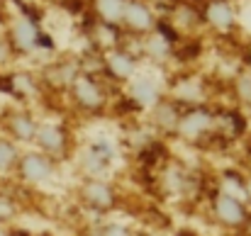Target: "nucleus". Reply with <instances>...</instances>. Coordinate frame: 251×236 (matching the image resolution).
Masks as SVG:
<instances>
[{
	"mask_svg": "<svg viewBox=\"0 0 251 236\" xmlns=\"http://www.w3.org/2000/svg\"><path fill=\"white\" fill-rule=\"evenodd\" d=\"M93 236H132V232L125 229L122 224H105V227H100Z\"/></svg>",
	"mask_w": 251,
	"mask_h": 236,
	"instance_id": "obj_19",
	"label": "nucleus"
},
{
	"mask_svg": "<svg viewBox=\"0 0 251 236\" xmlns=\"http://www.w3.org/2000/svg\"><path fill=\"white\" fill-rule=\"evenodd\" d=\"M212 124H215V117L205 105H190L185 112H180L176 129L185 139H205V137H210Z\"/></svg>",
	"mask_w": 251,
	"mask_h": 236,
	"instance_id": "obj_1",
	"label": "nucleus"
},
{
	"mask_svg": "<svg viewBox=\"0 0 251 236\" xmlns=\"http://www.w3.org/2000/svg\"><path fill=\"white\" fill-rule=\"evenodd\" d=\"M69 90L74 93L76 102L81 107H85V110H90V112H98L105 105V88L90 73H78V78L71 83Z\"/></svg>",
	"mask_w": 251,
	"mask_h": 236,
	"instance_id": "obj_2",
	"label": "nucleus"
},
{
	"mask_svg": "<svg viewBox=\"0 0 251 236\" xmlns=\"http://www.w3.org/2000/svg\"><path fill=\"white\" fill-rule=\"evenodd\" d=\"M129 100L142 110V107H154L159 100H161V90L154 80L149 78H142V80H134L132 88H129Z\"/></svg>",
	"mask_w": 251,
	"mask_h": 236,
	"instance_id": "obj_9",
	"label": "nucleus"
},
{
	"mask_svg": "<svg viewBox=\"0 0 251 236\" xmlns=\"http://www.w3.org/2000/svg\"><path fill=\"white\" fill-rule=\"evenodd\" d=\"M37 142H39L42 151L49 154V158H51L66 151L69 137H66V129L59 124H42V129L37 132Z\"/></svg>",
	"mask_w": 251,
	"mask_h": 236,
	"instance_id": "obj_7",
	"label": "nucleus"
},
{
	"mask_svg": "<svg viewBox=\"0 0 251 236\" xmlns=\"http://www.w3.org/2000/svg\"><path fill=\"white\" fill-rule=\"evenodd\" d=\"M247 61H249V66H251V44L247 47Z\"/></svg>",
	"mask_w": 251,
	"mask_h": 236,
	"instance_id": "obj_22",
	"label": "nucleus"
},
{
	"mask_svg": "<svg viewBox=\"0 0 251 236\" xmlns=\"http://www.w3.org/2000/svg\"><path fill=\"white\" fill-rule=\"evenodd\" d=\"M234 90H237V95H239V100H242V102L251 105V71H244V73L237 78Z\"/></svg>",
	"mask_w": 251,
	"mask_h": 236,
	"instance_id": "obj_17",
	"label": "nucleus"
},
{
	"mask_svg": "<svg viewBox=\"0 0 251 236\" xmlns=\"http://www.w3.org/2000/svg\"><path fill=\"white\" fill-rule=\"evenodd\" d=\"M110 168V161L107 158H102L100 154H95L93 149H88V154L83 156V170L95 180V175H100L102 170H107Z\"/></svg>",
	"mask_w": 251,
	"mask_h": 236,
	"instance_id": "obj_14",
	"label": "nucleus"
},
{
	"mask_svg": "<svg viewBox=\"0 0 251 236\" xmlns=\"http://www.w3.org/2000/svg\"><path fill=\"white\" fill-rule=\"evenodd\" d=\"M247 202H251V180H247Z\"/></svg>",
	"mask_w": 251,
	"mask_h": 236,
	"instance_id": "obj_21",
	"label": "nucleus"
},
{
	"mask_svg": "<svg viewBox=\"0 0 251 236\" xmlns=\"http://www.w3.org/2000/svg\"><path fill=\"white\" fill-rule=\"evenodd\" d=\"M54 173V161L49 156H25L22 161V175L29 183H44Z\"/></svg>",
	"mask_w": 251,
	"mask_h": 236,
	"instance_id": "obj_10",
	"label": "nucleus"
},
{
	"mask_svg": "<svg viewBox=\"0 0 251 236\" xmlns=\"http://www.w3.org/2000/svg\"><path fill=\"white\" fill-rule=\"evenodd\" d=\"M15 158H17L15 146H12L10 142H0V168L12 165V163H15Z\"/></svg>",
	"mask_w": 251,
	"mask_h": 236,
	"instance_id": "obj_18",
	"label": "nucleus"
},
{
	"mask_svg": "<svg viewBox=\"0 0 251 236\" xmlns=\"http://www.w3.org/2000/svg\"><path fill=\"white\" fill-rule=\"evenodd\" d=\"M12 122H15L12 132H15L17 139H34L37 137V124H34V119L29 115H17Z\"/></svg>",
	"mask_w": 251,
	"mask_h": 236,
	"instance_id": "obj_15",
	"label": "nucleus"
},
{
	"mask_svg": "<svg viewBox=\"0 0 251 236\" xmlns=\"http://www.w3.org/2000/svg\"><path fill=\"white\" fill-rule=\"evenodd\" d=\"M83 200L93 210H110L115 205V190L102 180H88L83 185Z\"/></svg>",
	"mask_w": 251,
	"mask_h": 236,
	"instance_id": "obj_8",
	"label": "nucleus"
},
{
	"mask_svg": "<svg viewBox=\"0 0 251 236\" xmlns=\"http://www.w3.org/2000/svg\"><path fill=\"white\" fill-rule=\"evenodd\" d=\"M212 210H215V217L227 227H242L249 222V212H247L244 202L227 192H217L212 197Z\"/></svg>",
	"mask_w": 251,
	"mask_h": 236,
	"instance_id": "obj_3",
	"label": "nucleus"
},
{
	"mask_svg": "<svg viewBox=\"0 0 251 236\" xmlns=\"http://www.w3.org/2000/svg\"><path fill=\"white\" fill-rule=\"evenodd\" d=\"M144 51H147L151 59H166L168 54H171V44H168L166 39H161V37L154 32V34H151V39H147Z\"/></svg>",
	"mask_w": 251,
	"mask_h": 236,
	"instance_id": "obj_16",
	"label": "nucleus"
},
{
	"mask_svg": "<svg viewBox=\"0 0 251 236\" xmlns=\"http://www.w3.org/2000/svg\"><path fill=\"white\" fill-rule=\"evenodd\" d=\"M154 124L159 129H166V132H173L178 127V119H180V107L176 100H159L154 105Z\"/></svg>",
	"mask_w": 251,
	"mask_h": 236,
	"instance_id": "obj_11",
	"label": "nucleus"
},
{
	"mask_svg": "<svg viewBox=\"0 0 251 236\" xmlns=\"http://www.w3.org/2000/svg\"><path fill=\"white\" fill-rule=\"evenodd\" d=\"M122 22L134 34H147V32H154V27H156L154 10L147 2H142V0H127Z\"/></svg>",
	"mask_w": 251,
	"mask_h": 236,
	"instance_id": "obj_4",
	"label": "nucleus"
},
{
	"mask_svg": "<svg viewBox=\"0 0 251 236\" xmlns=\"http://www.w3.org/2000/svg\"><path fill=\"white\" fill-rule=\"evenodd\" d=\"M202 20L220 32H229L237 24V15L229 0H210L202 7Z\"/></svg>",
	"mask_w": 251,
	"mask_h": 236,
	"instance_id": "obj_5",
	"label": "nucleus"
},
{
	"mask_svg": "<svg viewBox=\"0 0 251 236\" xmlns=\"http://www.w3.org/2000/svg\"><path fill=\"white\" fill-rule=\"evenodd\" d=\"M15 44L22 49V51H32L34 47H37V37H39V32H37V24L32 22V20H25V22H20L17 27H15Z\"/></svg>",
	"mask_w": 251,
	"mask_h": 236,
	"instance_id": "obj_13",
	"label": "nucleus"
},
{
	"mask_svg": "<svg viewBox=\"0 0 251 236\" xmlns=\"http://www.w3.org/2000/svg\"><path fill=\"white\" fill-rule=\"evenodd\" d=\"M37 44H39L42 49H47V51H54V37H47L44 32H39V37H37Z\"/></svg>",
	"mask_w": 251,
	"mask_h": 236,
	"instance_id": "obj_20",
	"label": "nucleus"
},
{
	"mask_svg": "<svg viewBox=\"0 0 251 236\" xmlns=\"http://www.w3.org/2000/svg\"><path fill=\"white\" fill-rule=\"evenodd\" d=\"M137 69V61L129 51L125 49H112V54H107V59L102 61V71L112 80H127Z\"/></svg>",
	"mask_w": 251,
	"mask_h": 236,
	"instance_id": "obj_6",
	"label": "nucleus"
},
{
	"mask_svg": "<svg viewBox=\"0 0 251 236\" xmlns=\"http://www.w3.org/2000/svg\"><path fill=\"white\" fill-rule=\"evenodd\" d=\"M125 5H127V0H93V10L100 17V22H105V24L122 22Z\"/></svg>",
	"mask_w": 251,
	"mask_h": 236,
	"instance_id": "obj_12",
	"label": "nucleus"
}]
</instances>
